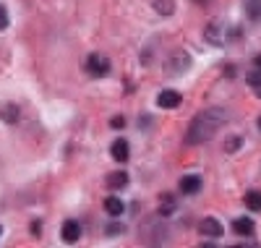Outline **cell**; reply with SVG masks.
<instances>
[{
    "mask_svg": "<svg viewBox=\"0 0 261 248\" xmlns=\"http://www.w3.org/2000/svg\"><path fill=\"white\" fill-rule=\"evenodd\" d=\"M230 120V110L227 107H206L196 115L186 131V144L188 146H196V144H206L212 141L220 128Z\"/></svg>",
    "mask_w": 261,
    "mask_h": 248,
    "instance_id": "1",
    "label": "cell"
},
{
    "mask_svg": "<svg viewBox=\"0 0 261 248\" xmlns=\"http://www.w3.org/2000/svg\"><path fill=\"white\" fill-rule=\"evenodd\" d=\"M238 37H241V29L230 21H212V24L204 29V39L209 44H217V47H225V44H232Z\"/></svg>",
    "mask_w": 261,
    "mask_h": 248,
    "instance_id": "2",
    "label": "cell"
},
{
    "mask_svg": "<svg viewBox=\"0 0 261 248\" xmlns=\"http://www.w3.org/2000/svg\"><path fill=\"white\" fill-rule=\"evenodd\" d=\"M86 73L94 76V79L107 76L110 73V60H107L105 55H99V53H92L89 58H86Z\"/></svg>",
    "mask_w": 261,
    "mask_h": 248,
    "instance_id": "3",
    "label": "cell"
},
{
    "mask_svg": "<svg viewBox=\"0 0 261 248\" xmlns=\"http://www.w3.org/2000/svg\"><path fill=\"white\" fill-rule=\"evenodd\" d=\"M157 105H160L162 110H175V107L180 105V94L175 92V89H165V92L157 94Z\"/></svg>",
    "mask_w": 261,
    "mask_h": 248,
    "instance_id": "4",
    "label": "cell"
},
{
    "mask_svg": "<svg viewBox=\"0 0 261 248\" xmlns=\"http://www.w3.org/2000/svg\"><path fill=\"white\" fill-rule=\"evenodd\" d=\"M199 230H201L204 235H209V238H220V235L225 233V228L220 225V219H214V217H204L201 225H199Z\"/></svg>",
    "mask_w": 261,
    "mask_h": 248,
    "instance_id": "5",
    "label": "cell"
},
{
    "mask_svg": "<svg viewBox=\"0 0 261 248\" xmlns=\"http://www.w3.org/2000/svg\"><path fill=\"white\" fill-rule=\"evenodd\" d=\"M201 183H204V180H201L199 175H183V178H180V191H183L186 196H193V193L201 191Z\"/></svg>",
    "mask_w": 261,
    "mask_h": 248,
    "instance_id": "6",
    "label": "cell"
},
{
    "mask_svg": "<svg viewBox=\"0 0 261 248\" xmlns=\"http://www.w3.org/2000/svg\"><path fill=\"white\" fill-rule=\"evenodd\" d=\"M60 233H63V240H65V243H76V240L81 238V225H79L76 219H65Z\"/></svg>",
    "mask_w": 261,
    "mask_h": 248,
    "instance_id": "7",
    "label": "cell"
},
{
    "mask_svg": "<svg viewBox=\"0 0 261 248\" xmlns=\"http://www.w3.org/2000/svg\"><path fill=\"white\" fill-rule=\"evenodd\" d=\"M170 73H186L188 68H191V55L188 53H175L172 55V60H170Z\"/></svg>",
    "mask_w": 261,
    "mask_h": 248,
    "instance_id": "8",
    "label": "cell"
},
{
    "mask_svg": "<svg viewBox=\"0 0 261 248\" xmlns=\"http://www.w3.org/2000/svg\"><path fill=\"white\" fill-rule=\"evenodd\" d=\"M128 149H130V146H128V141H125V139L113 141V146H110L113 160H115V162H128V157H130V152H128Z\"/></svg>",
    "mask_w": 261,
    "mask_h": 248,
    "instance_id": "9",
    "label": "cell"
},
{
    "mask_svg": "<svg viewBox=\"0 0 261 248\" xmlns=\"http://www.w3.org/2000/svg\"><path fill=\"white\" fill-rule=\"evenodd\" d=\"M232 230H235L238 235H243V238H248V235H253V230H256V225H253V219H251V217H238V219L232 222Z\"/></svg>",
    "mask_w": 261,
    "mask_h": 248,
    "instance_id": "10",
    "label": "cell"
},
{
    "mask_svg": "<svg viewBox=\"0 0 261 248\" xmlns=\"http://www.w3.org/2000/svg\"><path fill=\"white\" fill-rule=\"evenodd\" d=\"M123 209H125V204H123L118 196H107V199H105V212L110 214V217H120Z\"/></svg>",
    "mask_w": 261,
    "mask_h": 248,
    "instance_id": "11",
    "label": "cell"
},
{
    "mask_svg": "<svg viewBox=\"0 0 261 248\" xmlns=\"http://www.w3.org/2000/svg\"><path fill=\"white\" fill-rule=\"evenodd\" d=\"M128 183V175L123 172V170H118V172H113L110 178H107V188L110 191H118V188H123Z\"/></svg>",
    "mask_w": 261,
    "mask_h": 248,
    "instance_id": "12",
    "label": "cell"
},
{
    "mask_svg": "<svg viewBox=\"0 0 261 248\" xmlns=\"http://www.w3.org/2000/svg\"><path fill=\"white\" fill-rule=\"evenodd\" d=\"M151 6H154V11L160 16H172L175 13V3H172V0H151Z\"/></svg>",
    "mask_w": 261,
    "mask_h": 248,
    "instance_id": "13",
    "label": "cell"
},
{
    "mask_svg": "<svg viewBox=\"0 0 261 248\" xmlns=\"http://www.w3.org/2000/svg\"><path fill=\"white\" fill-rule=\"evenodd\" d=\"M0 118L13 126V123L18 120V107H16V105H3V107H0Z\"/></svg>",
    "mask_w": 261,
    "mask_h": 248,
    "instance_id": "14",
    "label": "cell"
},
{
    "mask_svg": "<svg viewBox=\"0 0 261 248\" xmlns=\"http://www.w3.org/2000/svg\"><path fill=\"white\" fill-rule=\"evenodd\" d=\"M246 16L251 21H261V0H246Z\"/></svg>",
    "mask_w": 261,
    "mask_h": 248,
    "instance_id": "15",
    "label": "cell"
},
{
    "mask_svg": "<svg viewBox=\"0 0 261 248\" xmlns=\"http://www.w3.org/2000/svg\"><path fill=\"white\" fill-rule=\"evenodd\" d=\"M246 207L251 212H261V191H248L246 193Z\"/></svg>",
    "mask_w": 261,
    "mask_h": 248,
    "instance_id": "16",
    "label": "cell"
},
{
    "mask_svg": "<svg viewBox=\"0 0 261 248\" xmlns=\"http://www.w3.org/2000/svg\"><path fill=\"white\" fill-rule=\"evenodd\" d=\"M172 212H175V199H172V196H165L162 204H160V214H162V217H170Z\"/></svg>",
    "mask_w": 261,
    "mask_h": 248,
    "instance_id": "17",
    "label": "cell"
},
{
    "mask_svg": "<svg viewBox=\"0 0 261 248\" xmlns=\"http://www.w3.org/2000/svg\"><path fill=\"white\" fill-rule=\"evenodd\" d=\"M246 81L251 84L253 94H256V97H261V73H248V76H246Z\"/></svg>",
    "mask_w": 261,
    "mask_h": 248,
    "instance_id": "18",
    "label": "cell"
},
{
    "mask_svg": "<svg viewBox=\"0 0 261 248\" xmlns=\"http://www.w3.org/2000/svg\"><path fill=\"white\" fill-rule=\"evenodd\" d=\"M8 24H11L8 11H6V6H3V3H0V32H6V29H8Z\"/></svg>",
    "mask_w": 261,
    "mask_h": 248,
    "instance_id": "19",
    "label": "cell"
},
{
    "mask_svg": "<svg viewBox=\"0 0 261 248\" xmlns=\"http://www.w3.org/2000/svg\"><path fill=\"white\" fill-rule=\"evenodd\" d=\"M110 126H113V128H115V131H120V128H123V126H125V118H123V115H115V118H113V120H110Z\"/></svg>",
    "mask_w": 261,
    "mask_h": 248,
    "instance_id": "20",
    "label": "cell"
},
{
    "mask_svg": "<svg viewBox=\"0 0 261 248\" xmlns=\"http://www.w3.org/2000/svg\"><path fill=\"white\" fill-rule=\"evenodd\" d=\"M123 233V225H110L107 228V235H120Z\"/></svg>",
    "mask_w": 261,
    "mask_h": 248,
    "instance_id": "21",
    "label": "cell"
},
{
    "mask_svg": "<svg viewBox=\"0 0 261 248\" xmlns=\"http://www.w3.org/2000/svg\"><path fill=\"white\" fill-rule=\"evenodd\" d=\"M238 144H241V139H230V141H227V152H235Z\"/></svg>",
    "mask_w": 261,
    "mask_h": 248,
    "instance_id": "22",
    "label": "cell"
},
{
    "mask_svg": "<svg viewBox=\"0 0 261 248\" xmlns=\"http://www.w3.org/2000/svg\"><path fill=\"white\" fill-rule=\"evenodd\" d=\"M256 68L261 71V55H256Z\"/></svg>",
    "mask_w": 261,
    "mask_h": 248,
    "instance_id": "23",
    "label": "cell"
},
{
    "mask_svg": "<svg viewBox=\"0 0 261 248\" xmlns=\"http://www.w3.org/2000/svg\"><path fill=\"white\" fill-rule=\"evenodd\" d=\"M258 126H261V118H258Z\"/></svg>",
    "mask_w": 261,
    "mask_h": 248,
    "instance_id": "24",
    "label": "cell"
},
{
    "mask_svg": "<svg viewBox=\"0 0 261 248\" xmlns=\"http://www.w3.org/2000/svg\"><path fill=\"white\" fill-rule=\"evenodd\" d=\"M199 3H204V0H199Z\"/></svg>",
    "mask_w": 261,
    "mask_h": 248,
    "instance_id": "25",
    "label": "cell"
},
{
    "mask_svg": "<svg viewBox=\"0 0 261 248\" xmlns=\"http://www.w3.org/2000/svg\"><path fill=\"white\" fill-rule=\"evenodd\" d=\"M0 233H3V228H0Z\"/></svg>",
    "mask_w": 261,
    "mask_h": 248,
    "instance_id": "26",
    "label": "cell"
}]
</instances>
